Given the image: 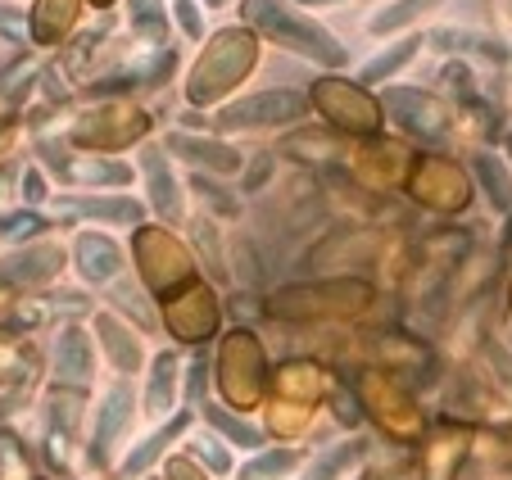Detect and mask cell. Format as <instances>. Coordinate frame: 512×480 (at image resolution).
<instances>
[{"label":"cell","instance_id":"cell-1","mask_svg":"<svg viewBox=\"0 0 512 480\" xmlns=\"http://www.w3.org/2000/svg\"><path fill=\"white\" fill-rule=\"evenodd\" d=\"M241 14H245V23H250V28H259L263 37H272L277 46L295 50V55L313 59V64L345 68V59H349L345 41H340L336 32H327L322 23H313V19H304V14L286 10L281 0H245Z\"/></svg>","mask_w":512,"mask_h":480},{"label":"cell","instance_id":"cell-2","mask_svg":"<svg viewBox=\"0 0 512 480\" xmlns=\"http://www.w3.org/2000/svg\"><path fill=\"white\" fill-rule=\"evenodd\" d=\"M254 59H259V41H254L245 28L218 32V37L209 41V50L200 55V64L191 68V77H186V100H191V105H213V100H223L227 91L245 82Z\"/></svg>","mask_w":512,"mask_h":480},{"label":"cell","instance_id":"cell-3","mask_svg":"<svg viewBox=\"0 0 512 480\" xmlns=\"http://www.w3.org/2000/svg\"><path fill=\"white\" fill-rule=\"evenodd\" d=\"M309 114V100L290 87H268V91H250V96L232 100L218 109L213 127L218 132H259V127H286L300 123Z\"/></svg>","mask_w":512,"mask_h":480},{"label":"cell","instance_id":"cell-4","mask_svg":"<svg viewBox=\"0 0 512 480\" xmlns=\"http://www.w3.org/2000/svg\"><path fill=\"white\" fill-rule=\"evenodd\" d=\"M218 390L232 408L250 413L259 408V394H263V349L254 336L245 331H232L223 336V354H218Z\"/></svg>","mask_w":512,"mask_h":480},{"label":"cell","instance_id":"cell-5","mask_svg":"<svg viewBox=\"0 0 512 480\" xmlns=\"http://www.w3.org/2000/svg\"><path fill=\"white\" fill-rule=\"evenodd\" d=\"M372 299L363 281H331V286H290L272 295L277 317H327V313H358Z\"/></svg>","mask_w":512,"mask_h":480},{"label":"cell","instance_id":"cell-6","mask_svg":"<svg viewBox=\"0 0 512 480\" xmlns=\"http://www.w3.org/2000/svg\"><path fill=\"white\" fill-rule=\"evenodd\" d=\"M136 259H141V277L155 295H168L177 281H191V254L177 245V236H168L164 227L136 231Z\"/></svg>","mask_w":512,"mask_h":480},{"label":"cell","instance_id":"cell-7","mask_svg":"<svg viewBox=\"0 0 512 480\" xmlns=\"http://www.w3.org/2000/svg\"><path fill=\"white\" fill-rule=\"evenodd\" d=\"M313 105L345 132H377L381 123V105L368 96V87L345 82V77H322L318 91H313Z\"/></svg>","mask_w":512,"mask_h":480},{"label":"cell","instance_id":"cell-8","mask_svg":"<svg viewBox=\"0 0 512 480\" xmlns=\"http://www.w3.org/2000/svg\"><path fill=\"white\" fill-rule=\"evenodd\" d=\"M386 109L395 114V123L404 127V132L422 136V141H440V136H445V109H440V100H435L431 91L390 87L386 91Z\"/></svg>","mask_w":512,"mask_h":480},{"label":"cell","instance_id":"cell-9","mask_svg":"<svg viewBox=\"0 0 512 480\" xmlns=\"http://www.w3.org/2000/svg\"><path fill=\"white\" fill-rule=\"evenodd\" d=\"M164 317H168V331H173L177 340H191V345H200V340H209L213 331H218L223 304L213 299V290H204V286H186V295H182V299H173Z\"/></svg>","mask_w":512,"mask_h":480},{"label":"cell","instance_id":"cell-10","mask_svg":"<svg viewBox=\"0 0 512 480\" xmlns=\"http://www.w3.org/2000/svg\"><path fill=\"white\" fill-rule=\"evenodd\" d=\"M363 404H368L395 435H417L422 431V417H417L413 399L404 394V385H399L395 376H386V372L368 376V385H363Z\"/></svg>","mask_w":512,"mask_h":480},{"label":"cell","instance_id":"cell-11","mask_svg":"<svg viewBox=\"0 0 512 480\" xmlns=\"http://www.w3.org/2000/svg\"><path fill=\"white\" fill-rule=\"evenodd\" d=\"M164 150H173L177 159H186L191 168H200L204 177H236L245 168V154L241 150H232L227 141H209V136L173 132Z\"/></svg>","mask_w":512,"mask_h":480},{"label":"cell","instance_id":"cell-12","mask_svg":"<svg viewBox=\"0 0 512 480\" xmlns=\"http://www.w3.org/2000/svg\"><path fill=\"white\" fill-rule=\"evenodd\" d=\"M141 177H145V191H150V204H155V213L164 222H182L186 209H182V186H177L173 168H168V154L164 145H141Z\"/></svg>","mask_w":512,"mask_h":480},{"label":"cell","instance_id":"cell-13","mask_svg":"<svg viewBox=\"0 0 512 480\" xmlns=\"http://www.w3.org/2000/svg\"><path fill=\"white\" fill-rule=\"evenodd\" d=\"M413 195L422 204H431V209H440V213H458L467 204V182L454 164H445V159H426V164H417V173H413Z\"/></svg>","mask_w":512,"mask_h":480},{"label":"cell","instance_id":"cell-14","mask_svg":"<svg viewBox=\"0 0 512 480\" xmlns=\"http://www.w3.org/2000/svg\"><path fill=\"white\" fill-rule=\"evenodd\" d=\"M73 263H78V277L91 286H109L123 272V250H118L114 236H100V231H82L73 240Z\"/></svg>","mask_w":512,"mask_h":480},{"label":"cell","instance_id":"cell-15","mask_svg":"<svg viewBox=\"0 0 512 480\" xmlns=\"http://www.w3.org/2000/svg\"><path fill=\"white\" fill-rule=\"evenodd\" d=\"M59 263H64V254H59L55 245H46V250H28V254H14V259H0V290H10V286H41V281H50L59 272Z\"/></svg>","mask_w":512,"mask_h":480},{"label":"cell","instance_id":"cell-16","mask_svg":"<svg viewBox=\"0 0 512 480\" xmlns=\"http://www.w3.org/2000/svg\"><path fill=\"white\" fill-rule=\"evenodd\" d=\"M127 413H132V390H127V385H118V390L105 399V408H100L96 435H91V462H96V467H105V462H109V449H114V440L123 435Z\"/></svg>","mask_w":512,"mask_h":480},{"label":"cell","instance_id":"cell-17","mask_svg":"<svg viewBox=\"0 0 512 480\" xmlns=\"http://www.w3.org/2000/svg\"><path fill=\"white\" fill-rule=\"evenodd\" d=\"M96 336H100V349H105V358L114 363V372L132 376L136 367H141V358H145V354H141V340H136L114 313L96 317Z\"/></svg>","mask_w":512,"mask_h":480},{"label":"cell","instance_id":"cell-18","mask_svg":"<svg viewBox=\"0 0 512 480\" xmlns=\"http://www.w3.org/2000/svg\"><path fill=\"white\" fill-rule=\"evenodd\" d=\"M91 367H96V358H91L87 336L78 327H64V336L55 340V376L68 385H87Z\"/></svg>","mask_w":512,"mask_h":480},{"label":"cell","instance_id":"cell-19","mask_svg":"<svg viewBox=\"0 0 512 480\" xmlns=\"http://www.w3.org/2000/svg\"><path fill=\"white\" fill-rule=\"evenodd\" d=\"M177 404V354L173 349H164V354H155V363H150V385H145V413H150V422H159V417H168Z\"/></svg>","mask_w":512,"mask_h":480},{"label":"cell","instance_id":"cell-20","mask_svg":"<svg viewBox=\"0 0 512 480\" xmlns=\"http://www.w3.org/2000/svg\"><path fill=\"white\" fill-rule=\"evenodd\" d=\"M191 417H195V413H191V408H186V413H177L173 422H164V426H159V431L150 435V440H141V444H136V449L123 458V476H141V471H150V467H155V462L164 458V449H168V444H173L177 435H182L186 426H191Z\"/></svg>","mask_w":512,"mask_h":480},{"label":"cell","instance_id":"cell-21","mask_svg":"<svg viewBox=\"0 0 512 480\" xmlns=\"http://www.w3.org/2000/svg\"><path fill=\"white\" fill-rule=\"evenodd\" d=\"M472 177H476V186L485 191V200H490L494 209L512 213V173L503 168V159H494L490 150L472 154Z\"/></svg>","mask_w":512,"mask_h":480},{"label":"cell","instance_id":"cell-22","mask_svg":"<svg viewBox=\"0 0 512 480\" xmlns=\"http://www.w3.org/2000/svg\"><path fill=\"white\" fill-rule=\"evenodd\" d=\"M59 209L68 218H105V222H141V204L136 200H82V195H59Z\"/></svg>","mask_w":512,"mask_h":480},{"label":"cell","instance_id":"cell-23","mask_svg":"<svg viewBox=\"0 0 512 480\" xmlns=\"http://www.w3.org/2000/svg\"><path fill=\"white\" fill-rule=\"evenodd\" d=\"M368 453V440H345V444H331V449H322L318 458L309 462V471H304L300 480H340L349 467H354L358 458Z\"/></svg>","mask_w":512,"mask_h":480},{"label":"cell","instance_id":"cell-24","mask_svg":"<svg viewBox=\"0 0 512 480\" xmlns=\"http://www.w3.org/2000/svg\"><path fill=\"white\" fill-rule=\"evenodd\" d=\"M431 41L440 50H449V55H476V59H490V64L508 59V50H503L499 41L476 37V32H463V28H440V32H431Z\"/></svg>","mask_w":512,"mask_h":480},{"label":"cell","instance_id":"cell-25","mask_svg":"<svg viewBox=\"0 0 512 480\" xmlns=\"http://www.w3.org/2000/svg\"><path fill=\"white\" fill-rule=\"evenodd\" d=\"M73 14H78V0H37V10H32V37H37L41 46L59 41L73 28Z\"/></svg>","mask_w":512,"mask_h":480},{"label":"cell","instance_id":"cell-26","mask_svg":"<svg viewBox=\"0 0 512 480\" xmlns=\"http://www.w3.org/2000/svg\"><path fill=\"white\" fill-rule=\"evenodd\" d=\"M417 50H422V37H404V41H395V46H386L377 59H368V64H363V73H358V87H372V82H386V77H395L404 64H413Z\"/></svg>","mask_w":512,"mask_h":480},{"label":"cell","instance_id":"cell-27","mask_svg":"<svg viewBox=\"0 0 512 480\" xmlns=\"http://www.w3.org/2000/svg\"><path fill=\"white\" fill-rule=\"evenodd\" d=\"M204 422H209L213 431L223 435L227 444H236V449H259V444H263V431H259V426L241 422V417H236L232 408H223V404H204Z\"/></svg>","mask_w":512,"mask_h":480},{"label":"cell","instance_id":"cell-28","mask_svg":"<svg viewBox=\"0 0 512 480\" xmlns=\"http://www.w3.org/2000/svg\"><path fill=\"white\" fill-rule=\"evenodd\" d=\"M440 0H390L381 14H372L368 19V32L372 37H390V32H404L408 23H417L426 10H435Z\"/></svg>","mask_w":512,"mask_h":480},{"label":"cell","instance_id":"cell-29","mask_svg":"<svg viewBox=\"0 0 512 480\" xmlns=\"http://www.w3.org/2000/svg\"><path fill=\"white\" fill-rule=\"evenodd\" d=\"M295 462H300L295 449H259V458L241 467V480H281L295 471Z\"/></svg>","mask_w":512,"mask_h":480},{"label":"cell","instance_id":"cell-30","mask_svg":"<svg viewBox=\"0 0 512 480\" xmlns=\"http://www.w3.org/2000/svg\"><path fill=\"white\" fill-rule=\"evenodd\" d=\"M132 28L150 41H164V32H168L164 0H132Z\"/></svg>","mask_w":512,"mask_h":480},{"label":"cell","instance_id":"cell-31","mask_svg":"<svg viewBox=\"0 0 512 480\" xmlns=\"http://www.w3.org/2000/svg\"><path fill=\"white\" fill-rule=\"evenodd\" d=\"M132 177V168L123 164H78L68 168V182H127Z\"/></svg>","mask_w":512,"mask_h":480},{"label":"cell","instance_id":"cell-32","mask_svg":"<svg viewBox=\"0 0 512 480\" xmlns=\"http://www.w3.org/2000/svg\"><path fill=\"white\" fill-rule=\"evenodd\" d=\"M195 240H200V250H204V263H209V272L218 281L227 277V263H223V254H218V231L209 227V222H200V227H195Z\"/></svg>","mask_w":512,"mask_h":480},{"label":"cell","instance_id":"cell-33","mask_svg":"<svg viewBox=\"0 0 512 480\" xmlns=\"http://www.w3.org/2000/svg\"><path fill=\"white\" fill-rule=\"evenodd\" d=\"M195 191H200L204 200L213 204V209H223L227 218H236V213H241V204L232 200V191H223V186L213 182V177H204V173H200V177H195Z\"/></svg>","mask_w":512,"mask_h":480},{"label":"cell","instance_id":"cell-34","mask_svg":"<svg viewBox=\"0 0 512 480\" xmlns=\"http://www.w3.org/2000/svg\"><path fill=\"white\" fill-rule=\"evenodd\" d=\"M191 458L195 462H209V471H213V476H227V471H232V453H227V449H218V444H209V440H200V444H195V453H191Z\"/></svg>","mask_w":512,"mask_h":480},{"label":"cell","instance_id":"cell-35","mask_svg":"<svg viewBox=\"0 0 512 480\" xmlns=\"http://www.w3.org/2000/svg\"><path fill=\"white\" fill-rule=\"evenodd\" d=\"M173 14H177V28L186 32L191 41H200L204 37V23H200V5L195 0H177L173 5Z\"/></svg>","mask_w":512,"mask_h":480},{"label":"cell","instance_id":"cell-36","mask_svg":"<svg viewBox=\"0 0 512 480\" xmlns=\"http://www.w3.org/2000/svg\"><path fill=\"white\" fill-rule=\"evenodd\" d=\"M164 480H209V476L200 471V462L191 453H177V458L164 462Z\"/></svg>","mask_w":512,"mask_h":480},{"label":"cell","instance_id":"cell-37","mask_svg":"<svg viewBox=\"0 0 512 480\" xmlns=\"http://www.w3.org/2000/svg\"><path fill=\"white\" fill-rule=\"evenodd\" d=\"M32 231H41V218H37V213H19V218H0V236L23 240V236H32Z\"/></svg>","mask_w":512,"mask_h":480},{"label":"cell","instance_id":"cell-38","mask_svg":"<svg viewBox=\"0 0 512 480\" xmlns=\"http://www.w3.org/2000/svg\"><path fill=\"white\" fill-rule=\"evenodd\" d=\"M46 195H50L46 177H41V173H37V168H32V173H28V177H23V200H28V204H41V200H46Z\"/></svg>","mask_w":512,"mask_h":480},{"label":"cell","instance_id":"cell-39","mask_svg":"<svg viewBox=\"0 0 512 480\" xmlns=\"http://www.w3.org/2000/svg\"><path fill=\"white\" fill-rule=\"evenodd\" d=\"M263 182H268V164H250V173H245V191H259Z\"/></svg>","mask_w":512,"mask_h":480},{"label":"cell","instance_id":"cell-40","mask_svg":"<svg viewBox=\"0 0 512 480\" xmlns=\"http://www.w3.org/2000/svg\"><path fill=\"white\" fill-rule=\"evenodd\" d=\"M0 32H5L10 41H19V14H14V10H0Z\"/></svg>","mask_w":512,"mask_h":480},{"label":"cell","instance_id":"cell-41","mask_svg":"<svg viewBox=\"0 0 512 480\" xmlns=\"http://www.w3.org/2000/svg\"><path fill=\"white\" fill-rule=\"evenodd\" d=\"M5 182H10V173H5V168H0V191H5Z\"/></svg>","mask_w":512,"mask_h":480},{"label":"cell","instance_id":"cell-42","mask_svg":"<svg viewBox=\"0 0 512 480\" xmlns=\"http://www.w3.org/2000/svg\"><path fill=\"white\" fill-rule=\"evenodd\" d=\"M300 5H331V0H300Z\"/></svg>","mask_w":512,"mask_h":480},{"label":"cell","instance_id":"cell-43","mask_svg":"<svg viewBox=\"0 0 512 480\" xmlns=\"http://www.w3.org/2000/svg\"><path fill=\"white\" fill-rule=\"evenodd\" d=\"M209 5H213V10H218V5H227V0H209Z\"/></svg>","mask_w":512,"mask_h":480},{"label":"cell","instance_id":"cell-44","mask_svg":"<svg viewBox=\"0 0 512 480\" xmlns=\"http://www.w3.org/2000/svg\"><path fill=\"white\" fill-rule=\"evenodd\" d=\"M96 5H109V0H96Z\"/></svg>","mask_w":512,"mask_h":480},{"label":"cell","instance_id":"cell-45","mask_svg":"<svg viewBox=\"0 0 512 480\" xmlns=\"http://www.w3.org/2000/svg\"><path fill=\"white\" fill-rule=\"evenodd\" d=\"M508 145H512V141H508Z\"/></svg>","mask_w":512,"mask_h":480}]
</instances>
